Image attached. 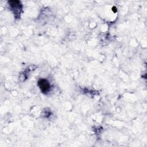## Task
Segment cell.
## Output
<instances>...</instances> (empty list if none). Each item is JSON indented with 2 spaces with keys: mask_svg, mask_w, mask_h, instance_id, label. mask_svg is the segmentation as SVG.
<instances>
[{
  "mask_svg": "<svg viewBox=\"0 0 147 147\" xmlns=\"http://www.w3.org/2000/svg\"><path fill=\"white\" fill-rule=\"evenodd\" d=\"M38 84L41 90L43 92H46L49 90V88H50L49 83L45 79H40L38 82Z\"/></svg>",
  "mask_w": 147,
  "mask_h": 147,
  "instance_id": "1",
  "label": "cell"
},
{
  "mask_svg": "<svg viewBox=\"0 0 147 147\" xmlns=\"http://www.w3.org/2000/svg\"><path fill=\"white\" fill-rule=\"evenodd\" d=\"M9 3H10V6L11 7L12 9H14V12L16 13V11L17 10V13H20V10L21 9L22 7V5L20 3V1H11L9 2Z\"/></svg>",
  "mask_w": 147,
  "mask_h": 147,
  "instance_id": "2",
  "label": "cell"
}]
</instances>
